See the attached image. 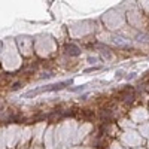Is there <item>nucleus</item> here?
Wrapping results in <instances>:
<instances>
[{
	"mask_svg": "<svg viewBox=\"0 0 149 149\" xmlns=\"http://www.w3.org/2000/svg\"><path fill=\"white\" fill-rule=\"evenodd\" d=\"M72 83H73L72 79H69V81H63V82H57V83H51V85H45V87H40V88L34 89V91H30V93L25 94L24 97H33V95L40 94V93H49V91H60V89L66 88V87H70Z\"/></svg>",
	"mask_w": 149,
	"mask_h": 149,
	"instance_id": "nucleus-1",
	"label": "nucleus"
},
{
	"mask_svg": "<svg viewBox=\"0 0 149 149\" xmlns=\"http://www.w3.org/2000/svg\"><path fill=\"white\" fill-rule=\"evenodd\" d=\"M66 52H67L69 55H72V57H77V55L81 54V49L77 48L76 45H72V43H70V45H67V46H66Z\"/></svg>",
	"mask_w": 149,
	"mask_h": 149,
	"instance_id": "nucleus-2",
	"label": "nucleus"
}]
</instances>
